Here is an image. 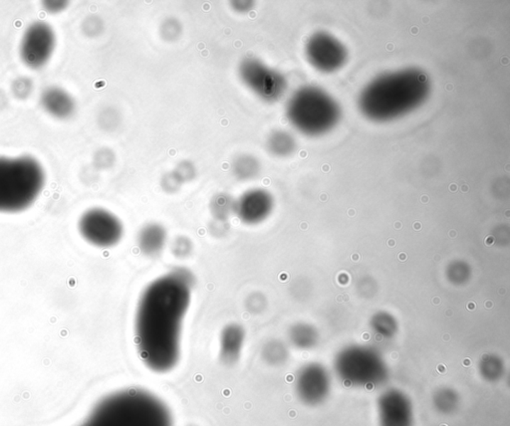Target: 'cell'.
I'll return each instance as SVG.
<instances>
[{"label": "cell", "instance_id": "cell-1", "mask_svg": "<svg viewBox=\"0 0 510 426\" xmlns=\"http://www.w3.org/2000/svg\"><path fill=\"white\" fill-rule=\"evenodd\" d=\"M194 282L192 272L178 268L153 280L141 294L134 325L136 346L143 365L153 373H168L179 364Z\"/></svg>", "mask_w": 510, "mask_h": 426}, {"label": "cell", "instance_id": "cell-2", "mask_svg": "<svg viewBox=\"0 0 510 426\" xmlns=\"http://www.w3.org/2000/svg\"><path fill=\"white\" fill-rule=\"evenodd\" d=\"M430 92L429 77L420 69L388 72L376 77L363 89L359 108L370 120L388 122L422 106Z\"/></svg>", "mask_w": 510, "mask_h": 426}, {"label": "cell", "instance_id": "cell-3", "mask_svg": "<svg viewBox=\"0 0 510 426\" xmlns=\"http://www.w3.org/2000/svg\"><path fill=\"white\" fill-rule=\"evenodd\" d=\"M44 185L45 173L36 158L0 157V212H21L31 207Z\"/></svg>", "mask_w": 510, "mask_h": 426}, {"label": "cell", "instance_id": "cell-4", "mask_svg": "<svg viewBox=\"0 0 510 426\" xmlns=\"http://www.w3.org/2000/svg\"><path fill=\"white\" fill-rule=\"evenodd\" d=\"M286 117L295 130L316 137L335 127L341 108L335 99L317 86L300 87L288 99Z\"/></svg>", "mask_w": 510, "mask_h": 426}, {"label": "cell", "instance_id": "cell-5", "mask_svg": "<svg viewBox=\"0 0 510 426\" xmlns=\"http://www.w3.org/2000/svg\"><path fill=\"white\" fill-rule=\"evenodd\" d=\"M339 378L349 386L375 388L387 378L382 359L372 350L353 346L343 351L336 361Z\"/></svg>", "mask_w": 510, "mask_h": 426}, {"label": "cell", "instance_id": "cell-6", "mask_svg": "<svg viewBox=\"0 0 510 426\" xmlns=\"http://www.w3.org/2000/svg\"><path fill=\"white\" fill-rule=\"evenodd\" d=\"M237 75L254 95L266 103L278 102L288 88L286 76L257 57L242 59L237 67Z\"/></svg>", "mask_w": 510, "mask_h": 426}, {"label": "cell", "instance_id": "cell-7", "mask_svg": "<svg viewBox=\"0 0 510 426\" xmlns=\"http://www.w3.org/2000/svg\"><path fill=\"white\" fill-rule=\"evenodd\" d=\"M78 229L81 236L98 248L116 246L124 236L123 222L105 208L94 207L84 212Z\"/></svg>", "mask_w": 510, "mask_h": 426}, {"label": "cell", "instance_id": "cell-8", "mask_svg": "<svg viewBox=\"0 0 510 426\" xmlns=\"http://www.w3.org/2000/svg\"><path fill=\"white\" fill-rule=\"evenodd\" d=\"M56 48V34L50 24L36 21L27 27L19 45V55L28 68H43Z\"/></svg>", "mask_w": 510, "mask_h": 426}, {"label": "cell", "instance_id": "cell-9", "mask_svg": "<svg viewBox=\"0 0 510 426\" xmlns=\"http://www.w3.org/2000/svg\"><path fill=\"white\" fill-rule=\"evenodd\" d=\"M305 55L314 68L324 73L339 70L348 60V51L342 42L324 31L316 32L309 37Z\"/></svg>", "mask_w": 510, "mask_h": 426}, {"label": "cell", "instance_id": "cell-10", "mask_svg": "<svg viewBox=\"0 0 510 426\" xmlns=\"http://www.w3.org/2000/svg\"><path fill=\"white\" fill-rule=\"evenodd\" d=\"M379 426H415V408L410 396L398 388L384 391L376 400Z\"/></svg>", "mask_w": 510, "mask_h": 426}, {"label": "cell", "instance_id": "cell-11", "mask_svg": "<svg viewBox=\"0 0 510 426\" xmlns=\"http://www.w3.org/2000/svg\"><path fill=\"white\" fill-rule=\"evenodd\" d=\"M296 395L307 406L321 405L329 398L331 381L325 368L317 364L303 366L295 380Z\"/></svg>", "mask_w": 510, "mask_h": 426}, {"label": "cell", "instance_id": "cell-12", "mask_svg": "<svg viewBox=\"0 0 510 426\" xmlns=\"http://www.w3.org/2000/svg\"><path fill=\"white\" fill-rule=\"evenodd\" d=\"M274 198L264 188H250L235 200L234 214L242 224L257 225L266 222L273 212Z\"/></svg>", "mask_w": 510, "mask_h": 426}, {"label": "cell", "instance_id": "cell-13", "mask_svg": "<svg viewBox=\"0 0 510 426\" xmlns=\"http://www.w3.org/2000/svg\"><path fill=\"white\" fill-rule=\"evenodd\" d=\"M42 109L51 117L66 120L71 118L76 111V103L73 97L60 87H47L40 96Z\"/></svg>", "mask_w": 510, "mask_h": 426}, {"label": "cell", "instance_id": "cell-14", "mask_svg": "<svg viewBox=\"0 0 510 426\" xmlns=\"http://www.w3.org/2000/svg\"><path fill=\"white\" fill-rule=\"evenodd\" d=\"M244 329L239 324H229L219 335V360L227 366H234L239 361L244 350Z\"/></svg>", "mask_w": 510, "mask_h": 426}, {"label": "cell", "instance_id": "cell-15", "mask_svg": "<svg viewBox=\"0 0 510 426\" xmlns=\"http://www.w3.org/2000/svg\"><path fill=\"white\" fill-rule=\"evenodd\" d=\"M168 241V232L157 222L146 224L139 231L137 244L141 253L147 257L158 256Z\"/></svg>", "mask_w": 510, "mask_h": 426}, {"label": "cell", "instance_id": "cell-16", "mask_svg": "<svg viewBox=\"0 0 510 426\" xmlns=\"http://www.w3.org/2000/svg\"><path fill=\"white\" fill-rule=\"evenodd\" d=\"M80 426H137L132 420L107 403H99Z\"/></svg>", "mask_w": 510, "mask_h": 426}, {"label": "cell", "instance_id": "cell-17", "mask_svg": "<svg viewBox=\"0 0 510 426\" xmlns=\"http://www.w3.org/2000/svg\"><path fill=\"white\" fill-rule=\"evenodd\" d=\"M261 163L251 153H240L232 163V173L239 182H251L261 175Z\"/></svg>", "mask_w": 510, "mask_h": 426}, {"label": "cell", "instance_id": "cell-18", "mask_svg": "<svg viewBox=\"0 0 510 426\" xmlns=\"http://www.w3.org/2000/svg\"><path fill=\"white\" fill-rule=\"evenodd\" d=\"M296 138L286 130H276L266 138V150L276 158H287L295 152Z\"/></svg>", "mask_w": 510, "mask_h": 426}, {"label": "cell", "instance_id": "cell-19", "mask_svg": "<svg viewBox=\"0 0 510 426\" xmlns=\"http://www.w3.org/2000/svg\"><path fill=\"white\" fill-rule=\"evenodd\" d=\"M435 410L443 415H450L459 410L460 398L459 393L452 388H440L435 390L432 398Z\"/></svg>", "mask_w": 510, "mask_h": 426}, {"label": "cell", "instance_id": "cell-20", "mask_svg": "<svg viewBox=\"0 0 510 426\" xmlns=\"http://www.w3.org/2000/svg\"><path fill=\"white\" fill-rule=\"evenodd\" d=\"M235 200L229 193L219 192L210 200V210L215 220L227 222L234 214Z\"/></svg>", "mask_w": 510, "mask_h": 426}, {"label": "cell", "instance_id": "cell-21", "mask_svg": "<svg viewBox=\"0 0 510 426\" xmlns=\"http://www.w3.org/2000/svg\"><path fill=\"white\" fill-rule=\"evenodd\" d=\"M289 339H291L292 345L305 350V349H310L311 346L315 345L317 334L312 327L305 325V324H298L291 329Z\"/></svg>", "mask_w": 510, "mask_h": 426}, {"label": "cell", "instance_id": "cell-22", "mask_svg": "<svg viewBox=\"0 0 510 426\" xmlns=\"http://www.w3.org/2000/svg\"><path fill=\"white\" fill-rule=\"evenodd\" d=\"M262 359L268 365L279 366L286 363L288 351L283 343L279 341H271L266 344L261 351Z\"/></svg>", "mask_w": 510, "mask_h": 426}, {"label": "cell", "instance_id": "cell-23", "mask_svg": "<svg viewBox=\"0 0 510 426\" xmlns=\"http://www.w3.org/2000/svg\"><path fill=\"white\" fill-rule=\"evenodd\" d=\"M183 32H184V27H183L182 22L175 17H168V18L163 19L158 27L161 38L168 43L180 40Z\"/></svg>", "mask_w": 510, "mask_h": 426}, {"label": "cell", "instance_id": "cell-24", "mask_svg": "<svg viewBox=\"0 0 510 426\" xmlns=\"http://www.w3.org/2000/svg\"><path fill=\"white\" fill-rule=\"evenodd\" d=\"M504 364L495 356H487L480 365V373L485 381L490 383L499 381L504 376Z\"/></svg>", "mask_w": 510, "mask_h": 426}, {"label": "cell", "instance_id": "cell-25", "mask_svg": "<svg viewBox=\"0 0 510 426\" xmlns=\"http://www.w3.org/2000/svg\"><path fill=\"white\" fill-rule=\"evenodd\" d=\"M99 126L107 132L117 130L122 123V115L114 106H107L99 115Z\"/></svg>", "mask_w": 510, "mask_h": 426}, {"label": "cell", "instance_id": "cell-26", "mask_svg": "<svg viewBox=\"0 0 510 426\" xmlns=\"http://www.w3.org/2000/svg\"><path fill=\"white\" fill-rule=\"evenodd\" d=\"M192 248H194V245H192V240L187 236L175 237L170 245V252L175 257L180 259L189 257L192 254Z\"/></svg>", "mask_w": 510, "mask_h": 426}, {"label": "cell", "instance_id": "cell-27", "mask_svg": "<svg viewBox=\"0 0 510 426\" xmlns=\"http://www.w3.org/2000/svg\"><path fill=\"white\" fill-rule=\"evenodd\" d=\"M173 172L179 178L183 185L185 182H192L197 177V168H195V163L188 160H182V162L178 163Z\"/></svg>", "mask_w": 510, "mask_h": 426}, {"label": "cell", "instance_id": "cell-28", "mask_svg": "<svg viewBox=\"0 0 510 426\" xmlns=\"http://www.w3.org/2000/svg\"><path fill=\"white\" fill-rule=\"evenodd\" d=\"M245 308L249 313L259 314L264 312L267 306V299L261 292H254L245 299Z\"/></svg>", "mask_w": 510, "mask_h": 426}, {"label": "cell", "instance_id": "cell-29", "mask_svg": "<svg viewBox=\"0 0 510 426\" xmlns=\"http://www.w3.org/2000/svg\"><path fill=\"white\" fill-rule=\"evenodd\" d=\"M182 185L183 182H180L174 172L165 173L162 177V180H161L162 190L165 192L170 193V195L179 192Z\"/></svg>", "mask_w": 510, "mask_h": 426}, {"label": "cell", "instance_id": "cell-30", "mask_svg": "<svg viewBox=\"0 0 510 426\" xmlns=\"http://www.w3.org/2000/svg\"><path fill=\"white\" fill-rule=\"evenodd\" d=\"M104 31V22L100 17L90 16L84 21L83 31L89 37H97Z\"/></svg>", "mask_w": 510, "mask_h": 426}, {"label": "cell", "instance_id": "cell-31", "mask_svg": "<svg viewBox=\"0 0 510 426\" xmlns=\"http://www.w3.org/2000/svg\"><path fill=\"white\" fill-rule=\"evenodd\" d=\"M32 89H33V84L27 78L17 79L12 85L14 96L21 100H23V99L26 100L27 97L31 95Z\"/></svg>", "mask_w": 510, "mask_h": 426}, {"label": "cell", "instance_id": "cell-32", "mask_svg": "<svg viewBox=\"0 0 510 426\" xmlns=\"http://www.w3.org/2000/svg\"><path fill=\"white\" fill-rule=\"evenodd\" d=\"M96 160H97L100 167L108 168L115 162V155H114L112 151L109 150L107 148H101L96 153Z\"/></svg>", "mask_w": 510, "mask_h": 426}, {"label": "cell", "instance_id": "cell-33", "mask_svg": "<svg viewBox=\"0 0 510 426\" xmlns=\"http://www.w3.org/2000/svg\"><path fill=\"white\" fill-rule=\"evenodd\" d=\"M232 11L239 14H247L254 9L255 2L251 0H234L230 2Z\"/></svg>", "mask_w": 510, "mask_h": 426}, {"label": "cell", "instance_id": "cell-34", "mask_svg": "<svg viewBox=\"0 0 510 426\" xmlns=\"http://www.w3.org/2000/svg\"><path fill=\"white\" fill-rule=\"evenodd\" d=\"M44 9L47 11L52 12V13H57L65 9L68 2L66 1H45L44 2Z\"/></svg>", "mask_w": 510, "mask_h": 426}]
</instances>
